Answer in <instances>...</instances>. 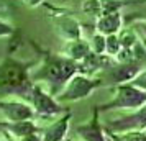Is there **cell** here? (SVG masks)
Here are the masks:
<instances>
[{
	"label": "cell",
	"mask_w": 146,
	"mask_h": 141,
	"mask_svg": "<svg viewBox=\"0 0 146 141\" xmlns=\"http://www.w3.org/2000/svg\"><path fill=\"white\" fill-rule=\"evenodd\" d=\"M145 131H146V130H145Z\"/></svg>",
	"instance_id": "cell-25"
},
{
	"label": "cell",
	"mask_w": 146,
	"mask_h": 141,
	"mask_svg": "<svg viewBox=\"0 0 146 141\" xmlns=\"http://www.w3.org/2000/svg\"><path fill=\"white\" fill-rule=\"evenodd\" d=\"M120 141H146V131H141V130L125 131L120 136Z\"/></svg>",
	"instance_id": "cell-18"
},
{
	"label": "cell",
	"mask_w": 146,
	"mask_h": 141,
	"mask_svg": "<svg viewBox=\"0 0 146 141\" xmlns=\"http://www.w3.org/2000/svg\"><path fill=\"white\" fill-rule=\"evenodd\" d=\"M107 141H115V140H113V138H112V134H110V136L107 138Z\"/></svg>",
	"instance_id": "cell-24"
},
{
	"label": "cell",
	"mask_w": 146,
	"mask_h": 141,
	"mask_svg": "<svg viewBox=\"0 0 146 141\" xmlns=\"http://www.w3.org/2000/svg\"><path fill=\"white\" fill-rule=\"evenodd\" d=\"M118 36L120 43H121V48H131L135 46L136 43L139 41L138 34L133 28H125V30H120V33L117 34Z\"/></svg>",
	"instance_id": "cell-15"
},
{
	"label": "cell",
	"mask_w": 146,
	"mask_h": 141,
	"mask_svg": "<svg viewBox=\"0 0 146 141\" xmlns=\"http://www.w3.org/2000/svg\"><path fill=\"white\" fill-rule=\"evenodd\" d=\"M121 51V43H120L117 34H110L107 36V44H105V53L110 58H117V54Z\"/></svg>",
	"instance_id": "cell-17"
},
{
	"label": "cell",
	"mask_w": 146,
	"mask_h": 141,
	"mask_svg": "<svg viewBox=\"0 0 146 141\" xmlns=\"http://www.w3.org/2000/svg\"><path fill=\"white\" fill-rule=\"evenodd\" d=\"M100 85H102L100 79H89L84 74H76L72 79L67 81V84L62 87V90L56 95V100L76 102L80 100V99H86L87 95H90Z\"/></svg>",
	"instance_id": "cell-4"
},
{
	"label": "cell",
	"mask_w": 146,
	"mask_h": 141,
	"mask_svg": "<svg viewBox=\"0 0 146 141\" xmlns=\"http://www.w3.org/2000/svg\"><path fill=\"white\" fill-rule=\"evenodd\" d=\"M77 74V62L66 56H48L38 72L30 75L31 81H46L58 87H64L69 79Z\"/></svg>",
	"instance_id": "cell-2"
},
{
	"label": "cell",
	"mask_w": 146,
	"mask_h": 141,
	"mask_svg": "<svg viewBox=\"0 0 146 141\" xmlns=\"http://www.w3.org/2000/svg\"><path fill=\"white\" fill-rule=\"evenodd\" d=\"M130 84H133L135 87H138V89H141V90H145L146 92V71H141L135 79H133Z\"/></svg>",
	"instance_id": "cell-19"
},
{
	"label": "cell",
	"mask_w": 146,
	"mask_h": 141,
	"mask_svg": "<svg viewBox=\"0 0 146 141\" xmlns=\"http://www.w3.org/2000/svg\"><path fill=\"white\" fill-rule=\"evenodd\" d=\"M108 128L115 130V131H123V133L125 131H131V130H141V131H145L146 130V105L139 107L138 110H135L128 117H123V118H118V120H115V121H110Z\"/></svg>",
	"instance_id": "cell-7"
},
{
	"label": "cell",
	"mask_w": 146,
	"mask_h": 141,
	"mask_svg": "<svg viewBox=\"0 0 146 141\" xmlns=\"http://www.w3.org/2000/svg\"><path fill=\"white\" fill-rule=\"evenodd\" d=\"M3 128H7V131L13 138H18V140H23L30 134L38 133V126L35 125L33 120H27V121H10V123H3L2 125Z\"/></svg>",
	"instance_id": "cell-13"
},
{
	"label": "cell",
	"mask_w": 146,
	"mask_h": 141,
	"mask_svg": "<svg viewBox=\"0 0 146 141\" xmlns=\"http://www.w3.org/2000/svg\"><path fill=\"white\" fill-rule=\"evenodd\" d=\"M8 141H23V140H18V138H8Z\"/></svg>",
	"instance_id": "cell-23"
},
{
	"label": "cell",
	"mask_w": 146,
	"mask_h": 141,
	"mask_svg": "<svg viewBox=\"0 0 146 141\" xmlns=\"http://www.w3.org/2000/svg\"><path fill=\"white\" fill-rule=\"evenodd\" d=\"M12 33H13L12 25H8L3 20H0V36H8V34H12Z\"/></svg>",
	"instance_id": "cell-20"
},
{
	"label": "cell",
	"mask_w": 146,
	"mask_h": 141,
	"mask_svg": "<svg viewBox=\"0 0 146 141\" xmlns=\"http://www.w3.org/2000/svg\"><path fill=\"white\" fill-rule=\"evenodd\" d=\"M146 105V92L135 87L133 84H120L115 89V97L110 102L102 105V110L125 108V110H138Z\"/></svg>",
	"instance_id": "cell-3"
},
{
	"label": "cell",
	"mask_w": 146,
	"mask_h": 141,
	"mask_svg": "<svg viewBox=\"0 0 146 141\" xmlns=\"http://www.w3.org/2000/svg\"><path fill=\"white\" fill-rule=\"evenodd\" d=\"M31 103L36 115L41 117H54V115L64 113V107H61L56 97L46 94L40 85H33L31 89Z\"/></svg>",
	"instance_id": "cell-5"
},
{
	"label": "cell",
	"mask_w": 146,
	"mask_h": 141,
	"mask_svg": "<svg viewBox=\"0 0 146 141\" xmlns=\"http://www.w3.org/2000/svg\"><path fill=\"white\" fill-rule=\"evenodd\" d=\"M0 112L7 117V120L10 121H27L33 120L36 112L33 107H30L28 103L15 99H5L0 100Z\"/></svg>",
	"instance_id": "cell-6"
},
{
	"label": "cell",
	"mask_w": 146,
	"mask_h": 141,
	"mask_svg": "<svg viewBox=\"0 0 146 141\" xmlns=\"http://www.w3.org/2000/svg\"><path fill=\"white\" fill-rule=\"evenodd\" d=\"M31 62H20L17 59L7 58L0 64V94H31V79L28 67Z\"/></svg>",
	"instance_id": "cell-1"
},
{
	"label": "cell",
	"mask_w": 146,
	"mask_h": 141,
	"mask_svg": "<svg viewBox=\"0 0 146 141\" xmlns=\"http://www.w3.org/2000/svg\"><path fill=\"white\" fill-rule=\"evenodd\" d=\"M56 26H58V31L64 40L72 41L80 38V25L71 17H64V15L59 17L56 20Z\"/></svg>",
	"instance_id": "cell-12"
},
{
	"label": "cell",
	"mask_w": 146,
	"mask_h": 141,
	"mask_svg": "<svg viewBox=\"0 0 146 141\" xmlns=\"http://www.w3.org/2000/svg\"><path fill=\"white\" fill-rule=\"evenodd\" d=\"M123 20H121V13L120 12H110V13H104L97 18L95 23V31L104 36H110V34H118L121 30Z\"/></svg>",
	"instance_id": "cell-9"
},
{
	"label": "cell",
	"mask_w": 146,
	"mask_h": 141,
	"mask_svg": "<svg viewBox=\"0 0 146 141\" xmlns=\"http://www.w3.org/2000/svg\"><path fill=\"white\" fill-rule=\"evenodd\" d=\"M69 120H71V115L67 113L66 117H62L59 120H56L54 123H51L44 130L43 136H41L43 141H62V140H66L67 130H69Z\"/></svg>",
	"instance_id": "cell-10"
},
{
	"label": "cell",
	"mask_w": 146,
	"mask_h": 141,
	"mask_svg": "<svg viewBox=\"0 0 146 141\" xmlns=\"http://www.w3.org/2000/svg\"><path fill=\"white\" fill-rule=\"evenodd\" d=\"M44 0H23V3L25 5H28V7H38V5H41Z\"/></svg>",
	"instance_id": "cell-21"
},
{
	"label": "cell",
	"mask_w": 146,
	"mask_h": 141,
	"mask_svg": "<svg viewBox=\"0 0 146 141\" xmlns=\"http://www.w3.org/2000/svg\"><path fill=\"white\" fill-rule=\"evenodd\" d=\"M105 44H107V36L100 33H95L92 34V38L89 40V46H90V53L94 54H104L105 53Z\"/></svg>",
	"instance_id": "cell-16"
},
{
	"label": "cell",
	"mask_w": 146,
	"mask_h": 141,
	"mask_svg": "<svg viewBox=\"0 0 146 141\" xmlns=\"http://www.w3.org/2000/svg\"><path fill=\"white\" fill-rule=\"evenodd\" d=\"M139 72H141V66L136 64V62H126V64L118 62V64H115L113 67H110L107 77H108L110 82L120 85V84H125L128 81L131 82Z\"/></svg>",
	"instance_id": "cell-8"
},
{
	"label": "cell",
	"mask_w": 146,
	"mask_h": 141,
	"mask_svg": "<svg viewBox=\"0 0 146 141\" xmlns=\"http://www.w3.org/2000/svg\"><path fill=\"white\" fill-rule=\"evenodd\" d=\"M77 134L82 141H107V136L104 133V130L100 128L97 117H94V120L90 123L77 126Z\"/></svg>",
	"instance_id": "cell-14"
},
{
	"label": "cell",
	"mask_w": 146,
	"mask_h": 141,
	"mask_svg": "<svg viewBox=\"0 0 146 141\" xmlns=\"http://www.w3.org/2000/svg\"><path fill=\"white\" fill-rule=\"evenodd\" d=\"M23 141H43V138H41V136H38V133H35V134L27 136V138H23Z\"/></svg>",
	"instance_id": "cell-22"
},
{
	"label": "cell",
	"mask_w": 146,
	"mask_h": 141,
	"mask_svg": "<svg viewBox=\"0 0 146 141\" xmlns=\"http://www.w3.org/2000/svg\"><path fill=\"white\" fill-rule=\"evenodd\" d=\"M64 56L69 58V59L76 61V62H80L82 59H86L87 56L90 54V46H89V41L84 40H72L67 41L64 44Z\"/></svg>",
	"instance_id": "cell-11"
}]
</instances>
